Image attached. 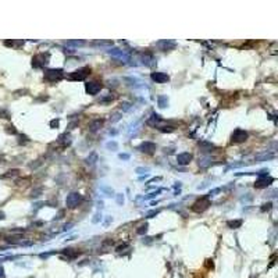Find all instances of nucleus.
Instances as JSON below:
<instances>
[{"instance_id":"nucleus-1","label":"nucleus","mask_w":278,"mask_h":278,"mask_svg":"<svg viewBox=\"0 0 278 278\" xmlns=\"http://www.w3.org/2000/svg\"><path fill=\"white\" fill-rule=\"evenodd\" d=\"M64 77V71L61 68H49L45 71V79L49 82H56Z\"/></svg>"},{"instance_id":"nucleus-2","label":"nucleus","mask_w":278,"mask_h":278,"mask_svg":"<svg viewBox=\"0 0 278 278\" xmlns=\"http://www.w3.org/2000/svg\"><path fill=\"white\" fill-rule=\"evenodd\" d=\"M91 74V68L89 67H82V68H78L73 71V73L68 75V78L71 81H83V79Z\"/></svg>"},{"instance_id":"nucleus-3","label":"nucleus","mask_w":278,"mask_h":278,"mask_svg":"<svg viewBox=\"0 0 278 278\" xmlns=\"http://www.w3.org/2000/svg\"><path fill=\"white\" fill-rule=\"evenodd\" d=\"M81 202H82V195L78 193V192H71V193L65 198V206L70 207V209L77 207Z\"/></svg>"},{"instance_id":"nucleus-4","label":"nucleus","mask_w":278,"mask_h":278,"mask_svg":"<svg viewBox=\"0 0 278 278\" xmlns=\"http://www.w3.org/2000/svg\"><path fill=\"white\" fill-rule=\"evenodd\" d=\"M47 63H49V54L47 53L36 54L32 59V67H35V68H42V67H45V64H47Z\"/></svg>"},{"instance_id":"nucleus-5","label":"nucleus","mask_w":278,"mask_h":278,"mask_svg":"<svg viewBox=\"0 0 278 278\" xmlns=\"http://www.w3.org/2000/svg\"><path fill=\"white\" fill-rule=\"evenodd\" d=\"M209 206H210V200L207 196H205V198H202V199L196 200L195 203L192 205V210L196 211V213H202V211H205Z\"/></svg>"},{"instance_id":"nucleus-6","label":"nucleus","mask_w":278,"mask_h":278,"mask_svg":"<svg viewBox=\"0 0 278 278\" xmlns=\"http://www.w3.org/2000/svg\"><path fill=\"white\" fill-rule=\"evenodd\" d=\"M248 139V132L244 131V129H235L231 135V142L232 143H242Z\"/></svg>"},{"instance_id":"nucleus-7","label":"nucleus","mask_w":278,"mask_h":278,"mask_svg":"<svg viewBox=\"0 0 278 278\" xmlns=\"http://www.w3.org/2000/svg\"><path fill=\"white\" fill-rule=\"evenodd\" d=\"M108 54L111 56V57H114V59H118L121 60V61H124V63H127V61H129V54L125 53L124 50L121 49H117V47H114V49H111L110 52H108Z\"/></svg>"},{"instance_id":"nucleus-8","label":"nucleus","mask_w":278,"mask_h":278,"mask_svg":"<svg viewBox=\"0 0 278 278\" xmlns=\"http://www.w3.org/2000/svg\"><path fill=\"white\" fill-rule=\"evenodd\" d=\"M102 88H103V85L99 81H91V82H88L85 85V89H86V92L89 95H98L102 91Z\"/></svg>"},{"instance_id":"nucleus-9","label":"nucleus","mask_w":278,"mask_h":278,"mask_svg":"<svg viewBox=\"0 0 278 278\" xmlns=\"http://www.w3.org/2000/svg\"><path fill=\"white\" fill-rule=\"evenodd\" d=\"M150 78H152V81H154V82H157V83H164L170 79V77H168L166 73H159V71H156V73H152Z\"/></svg>"},{"instance_id":"nucleus-10","label":"nucleus","mask_w":278,"mask_h":278,"mask_svg":"<svg viewBox=\"0 0 278 278\" xmlns=\"http://www.w3.org/2000/svg\"><path fill=\"white\" fill-rule=\"evenodd\" d=\"M190 160H192V154L188 153V152L180 153V154L177 156V163H178L180 166H186V164H189Z\"/></svg>"},{"instance_id":"nucleus-11","label":"nucleus","mask_w":278,"mask_h":278,"mask_svg":"<svg viewBox=\"0 0 278 278\" xmlns=\"http://www.w3.org/2000/svg\"><path fill=\"white\" fill-rule=\"evenodd\" d=\"M139 150L143 152V153H147V154H152L153 152L156 150V143H153V142H143L141 146H139Z\"/></svg>"},{"instance_id":"nucleus-12","label":"nucleus","mask_w":278,"mask_h":278,"mask_svg":"<svg viewBox=\"0 0 278 278\" xmlns=\"http://www.w3.org/2000/svg\"><path fill=\"white\" fill-rule=\"evenodd\" d=\"M157 47H160V50H164V52H167V50H171L175 47V42H172V40H160V42H157L156 43Z\"/></svg>"},{"instance_id":"nucleus-13","label":"nucleus","mask_w":278,"mask_h":278,"mask_svg":"<svg viewBox=\"0 0 278 278\" xmlns=\"http://www.w3.org/2000/svg\"><path fill=\"white\" fill-rule=\"evenodd\" d=\"M273 178H259L256 182H254V188H257V189H261V188H267L271 182H273Z\"/></svg>"},{"instance_id":"nucleus-14","label":"nucleus","mask_w":278,"mask_h":278,"mask_svg":"<svg viewBox=\"0 0 278 278\" xmlns=\"http://www.w3.org/2000/svg\"><path fill=\"white\" fill-rule=\"evenodd\" d=\"M271 159H274V153H273V152H264V153L257 154V156L254 157V161H256V163H261V161L271 160Z\"/></svg>"},{"instance_id":"nucleus-15","label":"nucleus","mask_w":278,"mask_h":278,"mask_svg":"<svg viewBox=\"0 0 278 278\" xmlns=\"http://www.w3.org/2000/svg\"><path fill=\"white\" fill-rule=\"evenodd\" d=\"M153 61H154V57H153V54L152 53L146 52V53L142 54V63L145 64V65L150 67V65H153Z\"/></svg>"},{"instance_id":"nucleus-16","label":"nucleus","mask_w":278,"mask_h":278,"mask_svg":"<svg viewBox=\"0 0 278 278\" xmlns=\"http://www.w3.org/2000/svg\"><path fill=\"white\" fill-rule=\"evenodd\" d=\"M102 125H103V120H93L91 124H89V131L91 132H96V131H99V128H102Z\"/></svg>"},{"instance_id":"nucleus-17","label":"nucleus","mask_w":278,"mask_h":278,"mask_svg":"<svg viewBox=\"0 0 278 278\" xmlns=\"http://www.w3.org/2000/svg\"><path fill=\"white\" fill-rule=\"evenodd\" d=\"M159 122H161V117L159 116V114H156V113H153V114H152V117L149 118L147 124H149V125H153V127H156Z\"/></svg>"},{"instance_id":"nucleus-18","label":"nucleus","mask_w":278,"mask_h":278,"mask_svg":"<svg viewBox=\"0 0 278 278\" xmlns=\"http://www.w3.org/2000/svg\"><path fill=\"white\" fill-rule=\"evenodd\" d=\"M157 102H159V107H161V108H164L168 106V99H167V96H159Z\"/></svg>"},{"instance_id":"nucleus-19","label":"nucleus","mask_w":278,"mask_h":278,"mask_svg":"<svg viewBox=\"0 0 278 278\" xmlns=\"http://www.w3.org/2000/svg\"><path fill=\"white\" fill-rule=\"evenodd\" d=\"M98 161V154L93 152V153H91V156L86 157V164H89V166H93L95 163Z\"/></svg>"},{"instance_id":"nucleus-20","label":"nucleus","mask_w":278,"mask_h":278,"mask_svg":"<svg viewBox=\"0 0 278 278\" xmlns=\"http://www.w3.org/2000/svg\"><path fill=\"white\" fill-rule=\"evenodd\" d=\"M211 161L213 160H211L210 157H202L199 160V166L200 167H209L210 164H211Z\"/></svg>"},{"instance_id":"nucleus-21","label":"nucleus","mask_w":278,"mask_h":278,"mask_svg":"<svg viewBox=\"0 0 278 278\" xmlns=\"http://www.w3.org/2000/svg\"><path fill=\"white\" fill-rule=\"evenodd\" d=\"M199 146H202L203 149H205L203 152H211V149H214V145L207 143V142H202V143H199Z\"/></svg>"},{"instance_id":"nucleus-22","label":"nucleus","mask_w":278,"mask_h":278,"mask_svg":"<svg viewBox=\"0 0 278 278\" xmlns=\"http://www.w3.org/2000/svg\"><path fill=\"white\" fill-rule=\"evenodd\" d=\"M227 225H228L229 228H238V227H241V225H242V221H241V220H235V221H228V223H227Z\"/></svg>"},{"instance_id":"nucleus-23","label":"nucleus","mask_w":278,"mask_h":278,"mask_svg":"<svg viewBox=\"0 0 278 278\" xmlns=\"http://www.w3.org/2000/svg\"><path fill=\"white\" fill-rule=\"evenodd\" d=\"M125 81H127V82H131L129 83L131 86H139L138 83H142V81L138 78H125Z\"/></svg>"},{"instance_id":"nucleus-24","label":"nucleus","mask_w":278,"mask_h":278,"mask_svg":"<svg viewBox=\"0 0 278 278\" xmlns=\"http://www.w3.org/2000/svg\"><path fill=\"white\" fill-rule=\"evenodd\" d=\"M67 45L68 46H82V45H85V42L83 40H70V42H67Z\"/></svg>"},{"instance_id":"nucleus-25","label":"nucleus","mask_w":278,"mask_h":278,"mask_svg":"<svg viewBox=\"0 0 278 278\" xmlns=\"http://www.w3.org/2000/svg\"><path fill=\"white\" fill-rule=\"evenodd\" d=\"M107 149H111V150H117L118 149V145H117V142H114V141H111V142H108L107 145Z\"/></svg>"},{"instance_id":"nucleus-26","label":"nucleus","mask_w":278,"mask_h":278,"mask_svg":"<svg viewBox=\"0 0 278 278\" xmlns=\"http://www.w3.org/2000/svg\"><path fill=\"white\" fill-rule=\"evenodd\" d=\"M113 99H114V96H113L111 93H110V95H107L106 98H102V99H100V100H99V103H108V102H111Z\"/></svg>"},{"instance_id":"nucleus-27","label":"nucleus","mask_w":278,"mask_h":278,"mask_svg":"<svg viewBox=\"0 0 278 278\" xmlns=\"http://www.w3.org/2000/svg\"><path fill=\"white\" fill-rule=\"evenodd\" d=\"M18 172H20L18 170H10V171H9V174L3 175V178H10V177H15V175H18Z\"/></svg>"},{"instance_id":"nucleus-28","label":"nucleus","mask_w":278,"mask_h":278,"mask_svg":"<svg viewBox=\"0 0 278 278\" xmlns=\"http://www.w3.org/2000/svg\"><path fill=\"white\" fill-rule=\"evenodd\" d=\"M146 231H147V224H143V225H141V227H139V229H138V234H145V232H146Z\"/></svg>"},{"instance_id":"nucleus-29","label":"nucleus","mask_w":278,"mask_h":278,"mask_svg":"<svg viewBox=\"0 0 278 278\" xmlns=\"http://www.w3.org/2000/svg\"><path fill=\"white\" fill-rule=\"evenodd\" d=\"M159 129H160L161 132H172L174 131V127H170V125H168V127H160Z\"/></svg>"},{"instance_id":"nucleus-30","label":"nucleus","mask_w":278,"mask_h":278,"mask_svg":"<svg viewBox=\"0 0 278 278\" xmlns=\"http://www.w3.org/2000/svg\"><path fill=\"white\" fill-rule=\"evenodd\" d=\"M95 45H99V46H108V45H111V42H104V40H98V42H95Z\"/></svg>"},{"instance_id":"nucleus-31","label":"nucleus","mask_w":278,"mask_h":278,"mask_svg":"<svg viewBox=\"0 0 278 278\" xmlns=\"http://www.w3.org/2000/svg\"><path fill=\"white\" fill-rule=\"evenodd\" d=\"M147 171H149V168H143V167H138L136 168L138 174H143V172H147Z\"/></svg>"},{"instance_id":"nucleus-32","label":"nucleus","mask_w":278,"mask_h":278,"mask_svg":"<svg viewBox=\"0 0 278 278\" xmlns=\"http://www.w3.org/2000/svg\"><path fill=\"white\" fill-rule=\"evenodd\" d=\"M118 120H120V113H116L111 118V122H116V121H118Z\"/></svg>"},{"instance_id":"nucleus-33","label":"nucleus","mask_w":278,"mask_h":278,"mask_svg":"<svg viewBox=\"0 0 278 278\" xmlns=\"http://www.w3.org/2000/svg\"><path fill=\"white\" fill-rule=\"evenodd\" d=\"M120 159H121V160H128V159H129V154H127V153H121V154H120Z\"/></svg>"},{"instance_id":"nucleus-34","label":"nucleus","mask_w":278,"mask_h":278,"mask_svg":"<svg viewBox=\"0 0 278 278\" xmlns=\"http://www.w3.org/2000/svg\"><path fill=\"white\" fill-rule=\"evenodd\" d=\"M40 192H42V189H36V190H34V192H32V196H35V198H36V196H39Z\"/></svg>"},{"instance_id":"nucleus-35","label":"nucleus","mask_w":278,"mask_h":278,"mask_svg":"<svg viewBox=\"0 0 278 278\" xmlns=\"http://www.w3.org/2000/svg\"><path fill=\"white\" fill-rule=\"evenodd\" d=\"M122 106H124V107H122L124 110H129V107H131V104H129V103H124Z\"/></svg>"},{"instance_id":"nucleus-36","label":"nucleus","mask_w":278,"mask_h":278,"mask_svg":"<svg viewBox=\"0 0 278 278\" xmlns=\"http://www.w3.org/2000/svg\"><path fill=\"white\" fill-rule=\"evenodd\" d=\"M117 202H118V203H120V205H121L122 202H124V198H122L121 195H118V196H117Z\"/></svg>"},{"instance_id":"nucleus-37","label":"nucleus","mask_w":278,"mask_h":278,"mask_svg":"<svg viewBox=\"0 0 278 278\" xmlns=\"http://www.w3.org/2000/svg\"><path fill=\"white\" fill-rule=\"evenodd\" d=\"M157 213H159V211H156V210H154V211H150V213L147 214V217H152V216H156Z\"/></svg>"},{"instance_id":"nucleus-38","label":"nucleus","mask_w":278,"mask_h":278,"mask_svg":"<svg viewBox=\"0 0 278 278\" xmlns=\"http://www.w3.org/2000/svg\"><path fill=\"white\" fill-rule=\"evenodd\" d=\"M52 125H53V127H54V125L57 127V125H59V121H57V120H56V121H52Z\"/></svg>"},{"instance_id":"nucleus-39","label":"nucleus","mask_w":278,"mask_h":278,"mask_svg":"<svg viewBox=\"0 0 278 278\" xmlns=\"http://www.w3.org/2000/svg\"><path fill=\"white\" fill-rule=\"evenodd\" d=\"M1 218H4V214H3V213L0 211V220H1Z\"/></svg>"}]
</instances>
